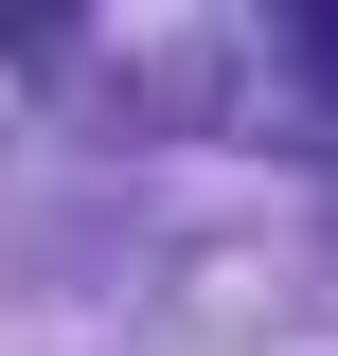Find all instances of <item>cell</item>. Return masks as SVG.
<instances>
[]
</instances>
